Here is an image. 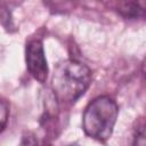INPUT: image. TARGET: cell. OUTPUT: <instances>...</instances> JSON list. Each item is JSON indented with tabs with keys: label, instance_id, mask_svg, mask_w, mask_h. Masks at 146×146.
I'll use <instances>...</instances> for the list:
<instances>
[{
	"label": "cell",
	"instance_id": "1",
	"mask_svg": "<svg viewBox=\"0 0 146 146\" xmlns=\"http://www.w3.org/2000/svg\"><path fill=\"white\" fill-rule=\"evenodd\" d=\"M91 83L90 68L74 59L59 62L52 73L51 89L62 103L76 102Z\"/></svg>",
	"mask_w": 146,
	"mask_h": 146
},
{
	"label": "cell",
	"instance_id": "2",
	"mask_svg": "<svg viewBox=\"0 0 146 146\" xmlns=\"http://www.w3.org/2000/svg\"><path fill=\"white\" fill-rule=\"evenodd\" d=\"M119 108L108 96H99L91 100L82 116V128L90 138L105 141L113 132Z\"/></svg>",
	"mask_w": 146,
	"mask_h": 146
},
{
	"label": "cell",
	"instance_id": "3",
	"mask_svg": "<svg viewBox=\"0 0 146 146\" xmlns=\"http://www.w3.org/2000/svg\"><path fill=\"white\" fill-rule=\"evenodd\" d=\"M26 67L30 74L40 83H44L48 76V65L43 44L40 40H31L25 48Z\"/></svg>",
	"mask_w": 146,
	"mask_h": 146
},
{
	"label": "cell",
	"instance_id": "4",
	"mask_svg": "<svg viewBox=\"0 0 146 146\" xmlns=\"http://www.w3.org/2000/svg\"><path fill=\"white\" fill-rule=\"evenodd\" d=\"M116 10L124 18H140L146 14V7L140 0H117Z\"/></svg>",
	"mask_w": 146,
	"mask_h": 146
},
{
	"label": "cell",
	"instance_id": "5",
	"mask_svg": "<svg viewBox=\"0 0 146 146\" xmlns=\"http://www.w3.org/2000/svg\"><path fill=\"white\" fill-rule=\"evenodd\" d=\"M43 2L54 13H64L72 8L74 0H43Z\"/></svg>",
	"mask_w": 146,
	"mask_h": 146
},
{
	"label": "cell",
	"instance_id": "6",
	"mask_svg": "<svg viewBox=\"0 0 146 146\" xmlns=\"http://www.w3.org/2000/svg\"><path fill=\"white\" fill-rule=\"evenodd\" d=\"M8 116H9L8 104L6 103L5 99H2L1 105H0V127H1V131H3V129L6 127V122H7Z\"/></svg>",
	"mask_w": 146,
	"mask_h": 146
},
{
	"label": "cell",
	"instance_id": "7",
	"mask_svg": "<svg viewBox=\"0 0 146 146\" xmlns=\"http://www.w3.org/2000/svg\"><path fill=\"white\" fill-rule=\"evenodd\" d=\"M133 145H146V125H143L137 129L133 137Z\"/></svg>",
	"mask_w": 146,
	"mask_h": 146
},
{
	"label": "cell",
	"instance_id": "8",
	"mask_svg": "<svg viewBox=\"0 0 146 146\" xmlns=\"http://www.w3.org/2000/svg\"><path fill=\"white\" fill-rule=\"evenodd\" d=\"M143 72H144L145 75H146V58H145V60H144V63H143Z\"/></svg>",
	"mask_w": 146,
	"mask_h": 146
}]
</instances>
